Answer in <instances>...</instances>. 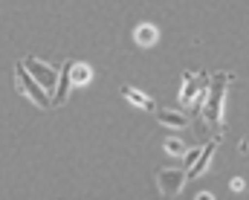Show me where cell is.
Listing matches in <instances>:
<instances>
[{"mask_svg": "<svg viewBox=\"0 0 249 200\" xmlns=\"http://www.w3.org/2000/svg\"><path fill=\"white\" fill-rule=\"evenodd\" d=\"M15 84H18V90H20V96H26L32 105H38L41 110H47V108H53V102H50V90L26 70V64L20 61V64H15Z\"/></svg>", "mask_w": 249, "mask_h": 200, "instance_id": "6da1fadb", "label": "cell"}, {"mask_svg": "<svg viewBox=\"0 0 249 200\" xmlns=\"http://www.w3.org/2000/svg\"><path fill=\"white\" fill-rule=\"evenodd\" d=\"M232 73H217L212 78V87H209V96H206V122L209 125H220L223 122V99H226V90L232 84Z\"/></svg>", "mask_w": 249, "mask_h": 200, "instance_id": "7a4b0ae2", "label": "cell"}, {"mask_svg": "<svg viewBox=\"0 0 249 200\" xmlns=\"http://www.w3.org/2000/svg\"><path fill=\"white\" fill-rule=\"evenodd\" d=\"M188 180V171H177V168H160L157 171V186H160V195L165 198H177L183 192Z\"/></svg>", "mask_w": 249, "mask_h": 200, "instance_id": "3957f363", "label": "cell"}, {"mask_svg": "<svg viewBox=\"0 0 249 200\" xmlns=\"http://www.w3.org/2000/svg\"><path fill=\"white\" fill-rule=\"evenodd\" d=\"M26 64V70L47 87V90H53L55 84H58V75H61V70H55V67H50V64H44V61H38V58H26L23 61Z\"/></svg>", "mask_w": 249, "mask_h": 200, "instance_id": "277c9868", "label": "cell"}, {"mask_svg": "<svg viewBox=\"0 0 249 200\" xmlns=\"http://www.w3.org/2000/svg\"><path fill=\"white\" fill-rule=\"evenodd\" d=\"M157 122L165 125V128H188V116L183 110H171V108L157 110Z\"/></svg>", "mask_w": 249, "mask_h": 200, "instance_id": "5b68a950", "label": "cell"}, {"mask_svg": "<svg viewBox=\"0 0 249 200\" xmlns=\"http://www.w3.org/2000/svg\"><path fill=\"white\" fill-rule=\"evenodd\" d=\"M206 87V81H203V73H183V90H180V102H191V96L197 93V90H203Z\"/></svg>", "mask_w": 249, "mask_h": 200, "instance_id": "8992f818", "label": "cell"}, {"mask_svg": "<svg viewBox=\"0 0 249 200\" xmlns=\"http://www.w3.org/2000/svg\"><path fill=\"white\" fill-rule=\"evenodd\" d=\"M70 84H72V61H64L61 75H58V87H55V105H64V102H67Z\"/></svg>", "mask_w": 249, "mask_h": 200, "instance_id": "52a82bcc", "label": "cell"}, {"mask_svg": "<svg viewBox=\"0 0 249 200\" xmlns=\"http://www.w3.org/2000/svg\"><path fill=\"white\" fill-rule=\"evenodd\" d=\"M217 139H220V136H217ZM217 139H212L209 145H203V154H200V160L191 165L188 177H203V174H206V168H209V160H212V154H214V148H217Z\"/></svg>", "mask_w": 249, "mask_h": 200, "instance_id": "ba28073f", "label": "cell"}, {"mask_svg": "<svg viewBox=\"0 0 249 200\" xmlns=\"http://www.w3.org/2000/svg\"><path fill=\"white\" fill-rule=\"evenodd\" d=\"M119 93H122L127 102H133L136 108H142V110H154V99H151V96H145V93H139L136 87H122Z\"/></svg>", "mask_w": 249, "mask_h": 200, "instance_id": "9c48e42d", "label": "cell"}, {"mask_svg": "<svg viewBox=\"0 0 249 200\" xmlns=\"http://www.w3.org/2000/svg\"><path fill=\"white\" fill-rule=\"evenodd\" d=\"M136 41H139L142 47H151V44L157 41V29H154L151 23H142V26L136 29Z\"/></svg>", "mask_w": 249, "mask_h": 200, "instance_id": "30bf717a", "label": "cell"}, {"mask_svg": "<svg viewBox=\"0 0 249 200\" xmlns=\"http://www.w3.org/2000/svg\"><path fill=\"white\" fill-rule=\"evenodd\" d=\"M90 81V67L72 61V84H87Z\"/></svg>", "mask_w": 249, "mask_h": 200, "instance_id": "8fae6325", "label": "cell"}, {"mask_svg": "<svg viewBox=\"0 0 249 200\" xmlns=\"http://www.w3.org/2000/svg\"><path fill=\"white\" fill-rule=\"evenodd\" d=\"M165 151H168V154H186V145H183L180 139H168V142H165Z\"/></svg>", "mask_w": 249, "mask_h": 200, "instance_id": "7c38bea8", "label": "cell"}, {"mask_svg": "<svg viewBox=\"0 0 249 200\" xmlns=\"http://www.w3.org/2000/svg\"><path fill=\"white\" fill-rule=\"evenodd\" d=\"M200 154H203V148H194V151H188V154H186V165H194V163L200 160Z\"/></svg>", "mask_w": 249, "mask_h": 200, "instance_id": "4fadbf2b", "label": "cell"}, {"mask_svg": "<svg viewBox=\"0 0 249 200\" xmlns=\"http://www.w3.org/2000/svg\"><path fill=\"white\" fill-rule=\"evenodd\" d=\"M232 189L235 192H244V180H232Z\"/></svg>", "mask_w": 249, "mask_h": 200, "instance_id": "5bb4252c", "label": "cell"}]
</instances>
